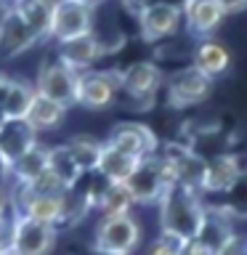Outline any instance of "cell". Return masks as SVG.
Segmentation results:
<instances>
[{"mask_svg":"<svg viewBox=\"0 0 247 255\" xmlns=\"http://www.w3.org/2000/svg\"><path fill=\"white\" fill-rule=\"evenodd\" d=\"M159 229L178 234L181 239H194L205 218V205L199 191L173 183L159 199Z\"/></svg>","mask_w":247,"mask_h":255,"instance_id":"6da1fadb","label":"cell"},{"mask_svg":"<svg viewBox=\"0 0 247 255\" xmlns=\"http://www.w3.org/2000/svg\"><path fill=\"white\" fill-rule=\"evenodd\" d=\"M141 242V226L133 215H101L93 237L96 255H130Z\"/></svg>","mask_w":247,"mask_h":255,"instance_id":"7a4b0ae2","label":"cell"},{"mask_svg":"<svg viewBox=\"0 0 247 255\" xmlns=\"http://www.w3.org/2000/svg\"><path fill=\"white\" fill-rule=\"evenodd\" d=\"M175 181H173V173L167 167V162L159 154H151L146 159H141V165L125 181V186L133 194L135 205H154L162 199V194Z\"/></svg>","mask_w":247,"mask_h":255,"instance_id":"3957f363","label":"cell"},{"mask_svg":"<svg viewBox=\"0 0 247 255\" xmlns=\"http://www.w3.org/2000/svg\"><path fill=\"white\" fill-rule=\"evenodd\" d=\"M59 231L56 226L13 213L11 218V253L13 255H51Z\"/></svg>","mask_w":247,"mask_h":255,"instance_id":"277c9868","label":"cell"},{"mask_svg":"<svg viewBox=\"0 0 247 255\" xmlns=\"http://www.w3.org/2000/svg\"><path fill=\"white\" fill-rule=\"evenodd\" d=\"M93 11L96 8L83 5V3H77V0H56L45 40H51V43L59 45L64 40H72V37L93 32Z\"/></svg>","mask_w":247,"mask_h":255,"instance_id":"5b68a950","label":"cell"},{"mask_svg":"<svg viewBox=\"0 0 247 255\" xmlns=\"http://www.w3.org/2000/svg\"><path fill=\"white\" fill-rule=\"evenodd\" d=\"M77 77L80 72L69 69L67 64H61L59 59L45 61L43 67L37 69L35 77V91L45 99H51L61 107H75L77 104Z\"/></svg>","mask_w":247,"mask_h":255,"instance_id":"8992f818","label":"cell"},{"mask_svg":"<svg viewBox=\"0 0 247 255\" xmlns=\"http://www.w3.org/2000/svg\"><path fill=\"white\" fill-rule=\"evenodd\" d=\"M120 93V72H80L77 77V107L83 109H109Z\"/></svg>","mask_w":247,"mask_h":255,"instance_id":"52a82bcc","label":"cell"},{"mask_svg":"<svg viewBox=\"0 0 247 255\" xmlns=\"http://www.w3.org/2000/svg\"><path fill=\"white\" fill-rule=\"evenodd\" d=\"M162 88V72L151 61H135L120 72V91H125L141 109H146Z\"/></svg>","mask_w":247,"mask_h":255,"instance_id":"ba28073f","label":"cell"},{"mask_svg":"<svg viewBox=\"0 0 247 255\" xmlns=\"http://www.w3.org/2000/svg\"><path fill=\"white\" fill-rule=\"evenodd\" d=\"M210 93H213V77L199 72L194 64L175 72L170 83H167V101H170V107H178V109L202 104Z\"/></svg>","mask_w":247,"mask_h":255,"instance_id":"9c48e42d","label":"cell"},{"mask_svg":"<svg viewBox=\"0 0 247 255\" xmlns=\"http://www.w3.org/2000/svg\"><path fill=\"white\" fill-rule=\"evenodd\" d=\"M135 19H138L141 37L146 40V43H157V40H162V37H170L173 32L181 27L183 11H181V5H175V3L154 0V3H149Z\"/></svg>","mask_w":247,"mask_h":255,"instance_id":"30bf717a","label":"cell"},{"mask_svg":"<svg viewBox=\"0 0 247 255\" xmlns=\"http://www.w3.org/2000/svg\"><path fill=\"white\" fill-rule=\"evenodd\" d=\"M19 191V207L16 213L27 215V218H35L40 223H48V226H59L61 221L69 218V191L64 194H32V191L16 189Z\"/></svg>","mask_w":247,"mask_h":255,"instance_id":"8fae6325","label":"cell"},{"mask_svg":"<svg viewBox=\"0 0 247 255\" xmlns=\"http://www.w3.org/2000/svg\"><path fill=\"white\" fill-rule=\"evenodd\" d=\"M40 40L43 37H40L13 8H3V11H0V56H5V59L19 56L35 43H40Z\"/></svg>","mask_w":247,"mask_h":255,"instance_id":"7c38bea8","label":"cell"},{"mask_svg":"<svg viewBox=\"0 0 247 255\" xmlns=\"http://www.w3.org/2000/svg\"><path fill=\"white\" fill-rule=\"evenodd\" d=\"M37 143V133L27 120H3L0 123V167L8 173L16 159Z\"/></svg>","mask_w":247,"mask_h":255,"instance_id":"4fadbf2b","label":"cell"},{"mask_svg":"<svg viewBox=\"0 0 247 255\" xmlns=\"http://www.w3.org/2000/svg\"><path fill=\"white\" fill-rule=\"evenodd\" d=\"M104 143H109V146H115L120 151H127V154H133L138 159H146L151 154H157L154 133L141 123H120V125H115V130L109 133V138Z\"/></svg>","mask_w":247,"mask_h":255,"instance_id":"5bb4252c","label":"cell"},{"mask_svg":"<svg viewBox=\"0 0 247 255\" xmlns=\"http://www.w3.org/2000/svg\"><path fill=\"white\" fill-rule=\"evenodd\" d=\"M56 48H59V56H56V59L61 64H67V67L75 69V72H88L104 56V45L93 32L72 37V40H64V43H59Z\"/></svg>","mask_w":247,"mask_h":255,"instance_id":"9a60e30c","label":"cell"},{"mask_svg":"<svg viewBox=\"0 0 247 255\" xmlns=\"http://www.w3.org/2000/svg\"><path fill=\"white\" fill-rule=\"evenodd\" d=\"M242 178V167L234 157L221 154L205 162V173H202V183L199 191H210V194H226L239 183Z\"/></svg>","mask_w":247,"mask_h":255,"instance_id":"2e32d148","label":"cell"},{"mask_svg":"<svg viewBox=\"0 0 247 255\" xmlns=\"http://www.w3.org/2000/svg\"><path fill=\"white\" fill-rule=\"evenodd\" d=\"M183 19H186L189 29L194 35H213L221 27V21L226 19L223 8L218 5V0H183Z\"/></svg>","mask_w":247,"mask_h":255,"instance_id":"e0dca14e","label":"cell"},{"mask_svg":"<svg viewBox=\"0 0 247 255\" xmlns=\"http://www.w3.org/2000/svg\"><path fill=\"white\" fill-rule=\"evenodd\" d=\"M138 165H141L138 157H133V154H127V151H120L115 146H109V143H104L99 165H96V173H99L104 181H109V183H125Z\"/></svg>","mask_w":247,"mask_h":255,"instance_id":"ac0fdd59","label":"cell"},{"mask_svg":"<svg viewBox=\"0 0 247 255\" xmlns=\"http://www.w3.org/2000/svg\"><path fill=\"white\" fill-rule=\"evenodd\" d=\"M234 234L231 229V218L218 207H205V218H202V226L197 231V242H202V247L210 255H215L221 250V245Z\"/></svg>","mask_w":247,"mask_h":255,"instance_id":"d6986e66","label":"cell"},{"mask_svg":"<svg viewBox=\"0 0 247 255\" xmlns=\"http://www.w3.org/2000/svg\"><path fill=\"white\" fill-rule=\"evenodd\" d=\"M24 120L32 125V130H35V133L56 130V128H61L64 120H67V107H61V104H56L51 99H45V96L35 93V99H32Z\"/></svg>","mask_w":247,"mask_h":255,"instance_id":"ffe728a7","label":"cell"},{"mask_svg":"<svg viewBox=\"0 0 247 255\" xmlns=\"http://www.w3.org/2000/svg\"><path fill=\"white\" fill-rule=\"evenodd\" d=\"M45 170H48V146H43V143L37 141L35 146H29L11 167H8V175L16 181V186H27V183H32L35 178H40Z\"/></svg>","mask_w":247,"mask_h":255,"instance_id":"44dd1931","label":"cell"},{"mask_svg":"<svg viewBox=\"0 0 247 255\" xmlns=\"http://www.w3.org/2000/svg\"><path fill=\"white\" fill-rule=\"evenodd\" d=\"M194 67L199 72H205L207 77H218L231 67V53L226 51V45H221L218 40H207L202 37V43L194 51Z\"/></svg>","mask_w":247,"mask_h":255,"instance_id":"7402d4cb","label":"cell"},{"mask_svg":"<svg viewBox=\"0 0 247 255\" xmlns=\"http://www.w3.org/2000/svg\"><path fill=\"white\" fill-rule=\"evenodd\" d=\"M48 170H51L67 189H75L77 181L85 175L83 167L77 165V159L72 157L67 143H61V146H48Z\"/></svg>","mask_w":247,"mask_h":255,"instance_id":"603a6c76","label":"cell"},{"mask_svg":"<svg viewBox=\"0 0 247 255\" xmlns=\"http://www.w3.org/2000/svg\"><path fill=\"white\" fill-rule=\"evenodd\" d=\"M135 205L133 194L127 191L125 183H104V189L99 191L96 207L101 210V215H130V207Z\"/></svg>","mask_w":247,"mask_h":255,"instance_id":"cb8c5ba5","label":"cell"},{"mask_svg":"<svg viewBox=\"0 0 247 255\" xmlns=\"http://www.w3.org/2000/svg\"><path fill=\"white\" fill-rule=\"evenodd\" d=\"M53 3L56 0H16L11 8L45 40L48 24H51V13H53Z\"/></svg>","mask_w":247,"mask_h":255,"instance_id":"d4e9b609","label":"cell"},{"mask_svg":"<svg viewBox=\"0 0 247 255\" xmlns=\"http://www.w3.org/2000/svg\"><path fill=\"white\" fill-rule=\"evenodd\" d=\"M35 83H27L21 77H11L8 85V99H5V120H24L32 99H35Z\"/></svg>","mask_w":247,"mask_h":255,"instance_id":"484cf974","label":"cell"},{"mask_svg":"<svg viewBox=\"0 0 247 255\" xmlns=\"http://www.w3.org/2000/svg\"><path fill=\"white\" fill-rule=\"evenodd\" d=\"M67 146L72 151V157L77 159V165L83 167V173H96V165H99V157H101V149H104V141L93 138V135H72L67 141Z\"/></svg>","mask_w":247,"mask_h":255,"instance_id":"4316f807","label":"cell"},{"mask_svg":"<svg viewBox=\"0 0 247 255\" xmlns=\"http://www.w3.org/2000/svg\"><path fill=\"white\" fill-rule=\"evenodd\" d=\"M186 239H181L178 234H170V231H159V237L151 242L149 255H181V247Z\"/></svg>","mask_w":247,"mask_h":255,"instance_id":"83f0119b","label":"cell"},{"mask_svg":"<svg viewBox=\"0 0 247 255\" xmlns=\"http://www.w3.org/2000/svg\"><path fill=\"white\" fill-rule=\"evenodd\" d=\"M215 255H247V234H231Z\"/></svg>","mask_w":247,"mask_h":255,"instance_id":"f1b7e54d","label":"cell"},{"mask_svg":"<svg viewBox=\"0 0 247 255\" xmlns=\"http://www.w3.org/2000/svg\"><path fill=\"white\" fill-rule=\"evenodd\" d=\"M11 250V218L0 213V253Z\"/></svg>","mask_w":247,"mask_h":255,"instance_id":"f546056e","label":"cell"},{"mask_svg":"<svg viewBox=\"0 0 247 255\" xmlns=\"http://www.w3.org/2000/svg\"><path fill=\"white\" fill-rule=\"evenodd\" d=\"M8 85H11V77L0 72V123L5 120V99H8Z\"/></svg>","mask_w":247,"mask_h":255,"instance_id":"4dcf8cb0","label":"cell"},{"mask_svg":"<svg viewBox=\"0 0 247 255\" xmlns=\"http://www.w3.org/2000/svg\"><path fill=\"white\" fill-rule=\"evenodd\" d=\"M218 5L223 8V13H239V11H247V0H218Z\"/></svg>","mask_w":247,"mask_h":255,"instance_id":"1f68e13d","label":"cell"},{"mask_svg":"<svg viewBox=\"0 0 247 255\" xmlns=\"http://www.w3.org/2000/svg\"><path fill=\"white\" fill-rule=\"evenodd\" d=\"M181 255H210V253L202 247V242H197V239H186L183 247H181Z\"/></svg>","mask_w":247,"mask_h":255,"instance_id":"d6a6232c","label":"cell"},{"mask_svg":"<svg viewBox=\"0 0 247 255\" xmlns=\"http://www.w3.org/2000/svg\"><path fill=\"white\" fill-rule=\"evenodd\" d=\"M120 3H123V8L127 13H133V16H138L143 8H146L149 3H154V0H120Z\"/></svg>","mask_w":247,"mask_h":255,"instance_id":"836d02e7","label":"cell"},{"mask_svg":"<svg viewBox=\"0 0 247 255\" xmlns=\"http://www.w3.org/2000/svg\"><path fill=\"white\" fill-rule=\"evenodd\" d=\"M5 210H8V194L0 189V213H5Z\"/></svg>","mask_w":247,"mask_h":255,"instance_id":"e575fe53","label":"cell"},{"mask_svg":"<svg viewBox=\"0 0 247 255\" xmlns=\"http://www.w3.org/2000/svg\"><path fill=\"white\" fill-rule=\"evenodd\" d=\"M77 3H83V5H91V8H99L104 0H77Z\"/></svg>","mask_w":247,"mask_h":255,"instance_id":"d590c367","label":"cell"},{"mask_svg":"<svg viewBox=\"0 0 247 255\" xmlns=\"http://www.w3.org/2000/svg\"><path fill=\"white\" fill-rule=\"evenodd\" d=\"M16 3V0H0V8H11Z\"/></svg>","mask_w":247,"mask_h":255,"instance_id":"8d00e7d4","label":"cell"},{"mask_svg":"<svg viewBox=\"0 0 247 255\" xmlns=\"http://www.w3.org/2000/svg\"><path fill=\"white\" fill-rule=\"evenodd\" d=\"M0 255H13V253H11V250H3V253H0Z\"/></svg>","mask_w":247,"mask_h":255,"instance_id":"74e56055","label":"cell"}]
</instances>
